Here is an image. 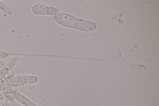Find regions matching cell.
Masks as SVG:
<instances>
[{
  "label": "cell",
  "mask_w": 159,
  "mask_h": 106,
  "mask_svg": "<svg viewBox=\"0 0 159 106\" xmlns=\"http://www.w3.org/2000/svg\"><path fill=\"white\" fill-rule=\"evenodd\" d=\"M39 81L37 76L33 75H23L14 76L8 78V83L13 86H20L36 83Z\"/></svg>",
  "instance_id": "2"
},
{
  "label": "cell",
  "mask_w": 159,
  "mask_h": 106,
  "mask_svg": "<svg viewBox=\"0 0 159 106\" xmlns=\"http://www.w3.org/2000/svg\"><path fill=\"white\" fill-rule=\"evenodd\" d=\"M8 53L0 49V59H4L8 57Z\"/></svg>",
  "instance_id": "7"
},
{
  "label": "cell",
  "mask_w": 159,
  "mask_h": 106,
  "mask_svg": "<svg viewBox=\"0 0 159 106\" xmlns=\"http://www.w3.org/2000/svg\"><path fill=\"white\" fill-rule=\"evenodd\" d=\"M0 10L4 13L10 14L11 12L10 9L4 3L0 0Z\"/></svg>",
  "instance_id": "6"
},
{
  "label": "cell",
  "mask_w": 159,
  "mask_h": 106,
  "mask_svg": "<svg viewBox=\"0 0 159 106\" xmlns=\"http://www.w3.org/2000/svg\"><path fill=\"white\" fill-rule=\"evenodd\" d=\"M15 98L20 103L24 105L28 98L20 92L15 90L13 92Z\"/></svg>",
  "instance_id": "5"
},
{
  "label": "cell",
  "mask_w": 159,
  "mask_h": 106,
  "mask_svg": "<svg viewBox=\"0 0 159 106\" xmlns=\"http://www.w3.org/2000/svg\"><path fill=\"white\" fill-rule=\"evenodd\" d=\"M24 106H37L29 99L24 105Z\"/></svg>",
  "instance_id": "8"
},
{
  "label": "cell",
  "mask_w": 159,
  "mask_h": 106,
  "mask_svg": "<svg viewBox=\"0 0 159 106\" xmlns=\"http://www.w3.org/2000/svg\"><path fill=\"white\" fill-rule=\"evenodd\" d=\"M54 18L56 22L63 26L74 28L82 31H91L96 28L95 23L77 18L67 14L59 13L54 16Z\"/></svg>",
  "instance_id": "1"
},
{
  "label": "cell",
  "mask_w": 159,
  "mask_h": 106,
  "mask_svg": "<svg viewBox=\"0 0 159 106\" xmlns=\"http://www.w3.org/2000/svg\"><path fill=\"white\" fill-rule=\"evenodd\" d=\"M17 60V59L16 57L11 58L5 66L0 70V81L2 80L5 76L16 65Z\"/></svg>",
  "instance_id": "4"
},
{
  "label": "cell",
  "mask_w": 159,
  "mask_h": 106,
  "mask_svg": "<svg viewBox=\"0 0 159 106\" xmlns=\"http://www.w3.org/2000/svg\"><path fill=\"white\" fill-rule=\"evenodd\" d=\"M32 10L34 13L39 15L55 16L59 12L58 10L55 7L40 4H37L34 6Z\"/></svg>",
  "instance_id": "3"
}]
</instances>
